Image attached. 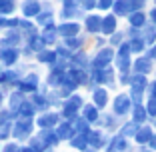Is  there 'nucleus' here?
Here are the masks:
<instances>
[{
  "label": "nucleus",
  "mask_w": 156,
  "mask_h": 152,
  "mask_svg": "<svg viewBox=\"0 0 156 152\" xmlns=\"http://www.w3.org/2000/svg\"><path fill=\"white\" fill-rule=\"evenodd\" d=\"M0 8H2V12H10V4L8 2H0Z\"/></svg>",
  "instance_id": "nucleus-2"
},
{
  "label": "nucleus",
  "mask_w": 156,
  "mask_h": 152,
  "mask_svg": "<svg viewBox=\"0 0 156 152\" xmlns=\"http://www.w3.org/2000/svg\"><path fill=\"white\" fill-rule=\"evenodd\" d=\"M6 152H16V148L14 146H6Z\"/></svg>",
  "instance_id": "nucleus-3"
},
{
  "label": "nucleus",
  "mask_w": 156,
  "mask_h": 152,
  "mask_svg": "<svg viewBox=\"0 0 156 152\" xmlns=\"http://www.w3.org/2000/svg\"><path fill=\"white\" fill-rule=\"evenodd\" d=\"M0 98H2V96H0Z\"/></svg>",
  "instance_id": "nucleus-5"
},
{
  "label": "nucleus",
  "mask_w": 156,
  "mask_h": 152,
  "mask_svg": "<svg viewBox=\"0 0 156 152\" xmlns=\"http://www.w3.org/2000/svg\"><path fill=\"white\" fill-rule=\"evenodd\" d=\"M26 152H30V150H26Z\"/></svg>",
  "instance_id": "nucleus-4"
},
{
  "label": "nucleus",
  "mask_w": 156,
  "mask_h": 152,
  "mask_svg": "<svg viewBox=\"0 0 156 152\" xmlns=\"http://www.w3.org/2000/svg\"><path fill=\"white\" fill-rule=\"evenodd\" d=\"M4 62H12L14 58H16V52H12V50H8V52H4Z\"/></svg>",
  "instance_id": "nucleus-1"
}]
</instances>
